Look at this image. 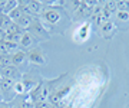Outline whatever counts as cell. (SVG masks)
Returning <instances> with one entry per match:
<instances>
[{"label": "cell", "instance_id": "5b68a950", "mask_svg": "<svg viewBox=\"0 0 129 108\" xmlns=\"http://www.w3.org/2000/svg\"><path fill=\"white\" fill-rule=\"evenodd\" d=\"M33 20H35V17H33L32 14H23V16H22V17L16 22V25H17L19 28H22L24 32H26V30L32 26Z\"/></svg>", "mask_w": 129, "mask_h": 108}, {"label": "cell", "instance_id": "9c48e42d", "mask_svg": "<svg viewBox=\"0 0 129 108\" xmlns=\"http://www.w3.org/2000/svg\"><path fill=\"white\" fill-rule=\"evenodd\" d=\"M12 66V56L6 53H0V71Z\"/></svg>", "mask_w": 129, "mask_h": 108}, {"label": "cell", "instance_id": "7a4b0ae2", "mask_svg": "<svg viewBox=\"0 0 129 108\" xmlns=\"http://www.w3.org/2000/svg\"><path fill=\"white\" fill-rule=\"evenodd\" d=\"M27 59L32 63H36V65H42V63H45V56H43V52L36 48V49H32V51L27 53Z\"/></svg>", "mask_w": 129, "mask_h": 108}, {"label": "cell", "instance_id": "3957f363", "mask_svg": "<svg viewBox=\"0 0 129 108\" xmlns=\"http://www.w3.org/2000/svg\"><path fill=\"white\" fill-rule=\"evenodd\" d=\"M33 43H36V38L33 36L30 32H24L23 35H22V39H20V42H19V45L23 48V49H26V48H32Z\"/></svg>", "mask_w": 129, "mask_h": 108}, {"label": "cell", "instance_id": "9a60e30c", "mask_svg": "<svg viewBox=\"0 0 129 108\" xmlns=\"http://www.w3.org/2000/svg\"><path fill=\"white\" fill-rule=\"evenodd\" d=\"M53 104L50 101H40V102H36L33 104V108H52Z\"/></svg>", "mask_w": 129, "mask_h": 108}, {"label": "cell", "instance_id": "ba28073f", "mask_svg": "<svg viewBox=\"0 0 129 108\" xmlns=\"http://www.w3.org/2000/svg\"><path fill=\"white\" fill-rule=\"evenodd\" d=\"M13 23L12 19L9 17V14H5V13H0V29L5 32L10 28V25Z\"/></svg>", "mask_w": 129, "mask_h": 108}, {"label": "cell", "instance_id": "2e32d148", "mask_svg": "<svg viewBox=\"0 0 129 108\" xmlns=\"http://www.w3.org/2000/svg\"><path fill=\"white\" fill-rule=\"evenodd\" d=\"M16 108H33V104L32 102H27V101H20Z\"/></svg>", "mask_w": 129, "mask_h": 108}, {"label": "cell", "instance_id": "ffe728a7", "mask_svg": "<svg viewBox=\"0 0 129 108\" xmlns=\"http://www.w3.org/2000/svg\"><path fill=\"white\" fill-rule=\"evenodd\" d=\"M0 81H2V75H0Z\"/></svg>", "mask_w": 129, "mask_h": 108}, {"label": "cell", "instance_id": "7c38bea8", "mask_svg": "<svg viewBox=\"0 0 129 108\" xmlns=\"http://www.w3.org/2000/svg\"><path fill=\"white\" fill-rule=\"evenodd\" d=\"M116 7H118V12H129V2L119 0V2H116Z\"/></svg>", "mask_w": 129, "mask_h": 108}, {"label": "cell", "instance_id": "30bf717a", "mask_svg": "<svg viewBox=\"0 0 129 108\" xmlns=\"http://www.w3.org/2000/svg\"><path fill=\"white\" fill-rule=\"evenodd\" d=\"M23 14H24V13L22 12V9H20V7L17 6L16 9H13V10H12V12L9 13V17L12 19V22H13V23H16V22H17V20L20 19Z\"/></svg>", "mask_w": 129, "mask_h": 108}, {"label": "cell", "instance_id": "8fae6325", "mask_svg": "<svg viewBox=\"0 0 129 108\" xmlns=\"http://www.w3.org/2000/svg\"><path fill=\"white\" fill-rule=\"evenodd\" d=\"M113 29H115V25H113V22H111V20H108V22L101 25V30L105 33V35L108 32H113Z\"/></svg>", "mask_w": 129, "mask_h": 108}, {"label": "cell", "instance_id": "d6986e66", "mask_svg": "<svg viewBox=\"0 0 129 108\" xmlns=\"http://www.w3.org/2000/svg\"><path fill=\"white\" fill-rule=\"evenodd\" d=\"M52 108H57V107H56V105H53V107H52Z\"/></svg>", "mask_w": 129, "mask_h": 108}, {"label": "cell", "instance_id": "5bb4252c", "mask_svg": "<svg viewBox=\"0 0 129 108\" xmlns=\"http://www.w3.org/2000/svg\"><path fill=\"white\" fill-rule=\"evenodd\" d=\"M116 19L120 22H129V12H116Z\"/></svg>", "mask_w": 129, "mask_h": 108}, {"label": "cell", "instance_id": "6da1fadb", "mask_svg": "<svg viewBox=\"0 0 129 108\" xmlns=\"http://www.w3.org/2000/svg\"><path fill=\"white\" fill-rule=\"evenodd\" d=\"M40 16L45 22H47V23H50V25H57L62 20V12H60L59 7H55V6L45 7Z\"/></svg>", "mask_w": 129, "mask_h": 108}, {"label": "cell", "instance_id": "e0dca14e", "mask_svg": "<svg viewBox=\"0 0 129 108\" xmlns=\"http://www.w3.org/2000/svg\"><path fill=\"white\" fill-rule=\"evenodd\" d=\"M0 108H10V105H9V102L2 101V102H0Z\"/></svg>", "mask_w": 129, "mask_h": 108}, {"label": "cell", "instance_id": "277c9868", "mask_svg": "<svg viewBox=\"0 0 129 108\" xmlns=\"http://www.w3.org/2000/svg\"><path fill=\"white\" fill-rule=\"evenodd\" d=\"M10 56H12V65L17 68L19 65L24 63V61L27 59V53L24 51H16L14 53H12Z\"/></svg>", "mask_w": 129, "mask_h": 108}, {"label": "cell", "instance_id": "8992f818", "mask_svg": "<svg viewBox=\"0 0 129 108\" xmlns=\"http://www.w3.org/2000/svg\"><path fill=\"white\" fill-rule=\"evenodd\" d=\"M0 75H2V78H10V79L16 81V78H19V69L12 65L9 68H5V69L0 71Z\"/></svg>", "mask_w": 129, "mask_h": 108}, {"label": "cell", "instance_id": "ac0fdd59", "mask_svg": "<svg viewBox=\"0 0 129 108\" xmlns=\"http://www.w3.org/2000/svg\"><path fill=\"white\" fill-rule=\"evenodd\" d=\"M3 39H5V32H3V30L0 29V42H2Z\"/></svg>", "mask_w": 129, "mask_h": 108}, {"label": "cell", "instance_id": "4fadbf2b", "mask_svg": "<svg viewBox=\"0 0 129 108\" xmlns=\"http://www.w3.org/2000/svg\"><path fill=\"white\" fill-rule=\"evenodd\" d=\"M79 35H80V38H79V40H80V42L88 38V35H89V23L83 25L82 28L79 29Z\"/></svg>", "mask_w": 129, "mask_h": 108}, {"label": "cell", "instance_id": "52a82bcc", "mask_svg": "<svg viewBox=\"0 0 129 108\" xmlns=\"http://www.w3.org/2000/svg\"><path fill=\"white\" fill-rule=\"evenodd\" d=\"M102 10H103V13H105V16L109 19L112 14H115L116 12H118V7H116V2H106L105 5H103V7H102Z\"/></svg>", "mask_w": 129, "mask_h": 108}]
</instances>
